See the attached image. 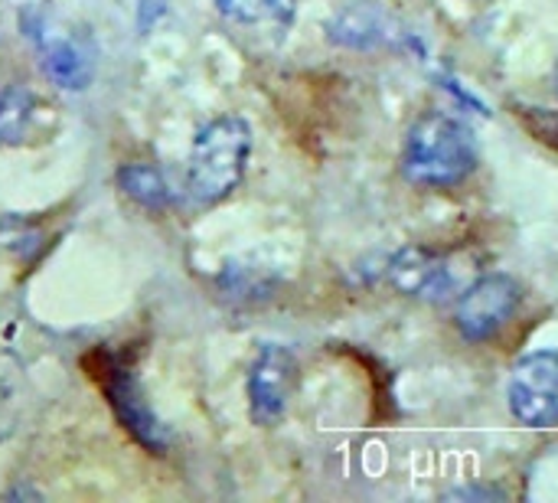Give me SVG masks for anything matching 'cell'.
Listing matches in <instances>:
<instances>
[{"instance_id": "cell-1", "label": "cell", "mask_w": 558, "mask_h": 503, "mask_svg": "<svg viewBox=\"0 0 558 503\" xmlns=\"http://www.w3.org/2000/svg\"><path fill=\"white\" fill-rule=\"evenodd\" d=\"M481 164L474 128L451 111H425L405 134L402 177L415 187L448 190L464 183Z\"/></svg>"}, {"instance_id": "cell-2", "label": "cell", "mask_w": 558, "mask_h": 503, "mask_svg": "<svg viewBox=\"0 0 558 503\" xmlns=\"http://www.w3.org/2000/svg\"><path fill=\"white\" fill-rule=\"evenodd\" d=\"M252 154V124L242 115H222L203 124L190 147L186 196L193 206L222 203L245 177Z\"/></svg>"}, {"instance_id": "cell-3", "label": "cell", "mask_w": 558, "mask_h": 503, "mask_svg": "<svg viewBox=\"0 0 558 503\" xmlns=\"http://www.w3.org/2000/svg\"><path fill=\"white\" fill-rule=\"evenodd\" d=\"M510 412L526 429H558V350L526 354L507 386Z\"/></svg>"}, {"instance_id": "cell-4", "label": "cell", "mask_w": 558, "mask_h": 503, "mask_svg": "<svg viewBox=\"0 0 558 503\" xmlns=\"http://www.w3.org/2000/svg\"><path fill=\"white\" fill-rule=\"evenodd\" d=\"M523 291L510 275H484L477 278L454 308V324L464 340L471 344H487L494 340L520 311Z\"/></svg>"}, {"instance_id": "cell-5", "label": "cell", "mask_w": 558, "mask_h": 503, "mask_svg": "<svg viewBox=\"0 0 558 503\" xmlns=\"http://www.w3.org/2000/svg\"><path fill=\"white\" fill-rule=\"evenodd\" d=\"M298 360L288 347L268 344L262 347V354L255 357L252 370H248V412L252 422L262 429H271L284 419L288 403L298 390Z\"/></svg>"}, {"instance_id": "cell-6", "label": "cell", "mask_w": 558, "mask_h": 503, "mask_svg": "<svg viewBox=\"0 0 558 503\" xmlns=\"http://www.w3.org/2000/svg\"><path fill=\"white\" fill-rule=\"evenodd\" d=\"M95 376H98V386L105 390V396H108V403H111L118 422H121L147 452L163 455V452H167V442H170V439H167V429L157 422V416H154L150 406L144 403L134 373H131L121 360L101 357V367H98Z\"/></svg>"}, {"instance_id": "cell-7", "label": "cell", "mask_w": 558, "mask_h": 503, "mask_svg": "<svg viewBox=\"0 0 558 503\" xmlns=\"http://www.w3.org/2000/svg\"><path fill=\"white\" fill-rule=\"evenodd\" d=\"M389 282L399 295L415 298V301H445L454 291V275L451 268L425 249H402L389 262Z\"/></svg>"}, {"instance_id": "cell-8", "label": "cell", "mask_w": 558, "mask_h": 503, "mask_svg": "<svg viewBox=\"0 0 558 503\" xmlns=\"http://www.w3.org/2000/svg\"><path fill=\"white\" fill-rule=\"evenodd\" d=\"M327 33L337 46H347V49H379V46L402 39L399 23L379 3H353L340 10L333 23L327 26Z\"/></svg>"}, {"instance_id": "cell-9", "label": "cell", "mask_w": 558, "mask_h": 503, "mask_svg": "<svg viewBox=\"0 0 558 503\" xmlns=\"http://www.w3.org/2000/svg\"><path fill=\"white\" fill-rule=\"evenodd\" d=\"M52 105L43 101L29 85L13 82L0 92V144H29L49 131Z\"/></svg>"}, {"instance_id": "cell-10", "label": "cell", "mask_w": 558, "mask_h": 503, "mask_svg": "<svg viewBox=\"0 0 558 503\" xmlns=\"http://www.w3.org/2000/svg\"><path fill=\"white\" fill-rule=\"evenodd\" d=\"M219 16L242 29L288 33L298 16V0H213Z\"/></svg>"}, {"instance_id": "cell-11", "label": "cell", "mask_w": 558, "mask_h": 503, "mask_svg": "<svg viewBox=\"0 0 558 503\" xmlns=\"http://www.w3.org/2000/svg\"><path fill=\"white\" fill-rule=\"evenodd\" d=\"M118 187L131 203H137L147 213H167L173 206V190H170L163 170L147 160L124 164L118 170Z\"/></svg>"}, {"instance_id": "cell-12", "label": "cell", "mask_w": 558, "mask_h": 503, "mask_svg": "<svg viewBox=\"0 0 558 503\" xmlns=\"http://www.w3.org/2000/svg\"><path fill=\"white\" fill-rule=\"evenodd\" d=\"M46 75L62 88H85L92 82V59L88 52L72 39H56L43 52Z\"/></svg>"}, {"instance_id": "cell-13", "label": "cell", "mask_w": 558, "mask_h": 503, "mask_svg": "<svg viewBox=\"0 0 558 503\" xmlns=\"http://www.w3.org/2000/svg\"><path fill=\"white\" fill-rule=\"evenodd\" d=\"M530 124L533 134H539V141L553 144L558 151V111H549V108H526L520 111Z\"/></svg>"}, {"instance_id": "cell-14", "label": "cell", "mask_w": 558, "mask_h": 503, "mask_svg": "<svg viewBox=\"0 0 558 503\" xmlns=\"http://www.w3.org/2000/svg\"><path fill=\"white\" fill-rule=\"evenodd\" d=\"M13 419H16V399H13V390L0 380V442L10 435Z\"/></svg>"}, {"instance_id": "cell-15", "label": "cell", "mask_w": 558, "mask_h": 503, "mask_svg": "<svg viewBox=\"0 0 558 503\" xmlns=\"http://www.w3.org/2000/svg\"><path fill=\"white\" fill-rule=\"evenodd\" d=\"M451 498L461 501V498H504V494L500 491H487V488H468V491H454Z\"/></svg>"}, {"instance_id": "cell-16", "label": "cell", "mask_w": 558, "mask_h": 503, "mask_svg": "<svg viewBox=\"0 0 558 503\" xmlns=\"http://www.w3.org/2000/svg\"><path fill=\"white\" fill-rule=\"evenodd\" d=\"M556 92H558V69H556Z\"/></svg>"}]
</instances>
